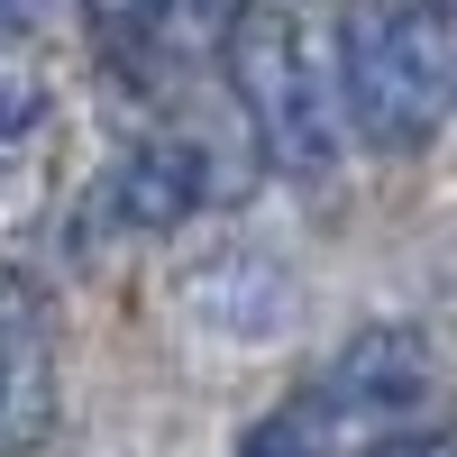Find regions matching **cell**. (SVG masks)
<instances>
[{"label": "cell", "mask_w": 457, "mask_h": 457, "mask_svg": "<svg viewBox=\"0 0 457 457\" xmlns=\"http://www.w3.org/2000/svg\"><path fill=\"white\" fill-rule=\"evenodd\" d=\"M338 73H348V120L366 146H385V156L430 146V129L457 110V19L430 10V0L357 10Z\"/></svg>", "instance_id": "cell-1"}, {"label": "cell", "mask_w": 457, "mask_h": 457, "mask_svg": "<svg viewBox=\"0 0 457 457\" xmlns=\"http://www.w3.org/2000/svg\"><path fill=\"white\" fill-rule=\"evenodd\" d=\"M220 64H228V83H238V110L256 120L265 165L320 183L338 165V92H329L320 46L302 37V19L275 10V0H247V10L228 19V37H220Z\"/></svg>", "instance_id": "cell-2"}, {"label": "cell", "mask_w": 457, "mask_h": 457, "mask_svg": "<svg viewBox=\"0 0 457 457\" xmlns=\"http://www.w3.org/2000/svg\"><path fill=\"white\" fill-rule=\"evenodd\" d=\"M430 375H439V357H430L421 329L411 320H375V329H357L348 348L329 357L312 403L329 411V430H348V421H411V411L430 403Z\"/></svg>", "instance_id": "cell-3"}, {"label": "cell", "mask_w": 457, "mask_h": 457, "mask_svg": "<svg viewBox=\"0 0 457 457\" xmlns=\"http://www.w3.org/2000/svg\"><path fill=\"white\" fill-rule=\"evenodd\" d=\"M55 430V312L28 275H0V457H37Z\"/></svg>", "instance_id": "cell-4"}, {"label": "cell", "mask_w": 457, "mask_h": 457, "mask_svg": "<svg viewBox=\"0 0 457 457\" xmlns=\"http://www.w3.org/2000/svg\"><path fill=\"white\" fill-rule=\"evenodd\" d=\"M211 193V156L193 137H146L110 165V220L120 228H183Z\"/></svg>", "instance_id": "cell-5"}, {"label": "cell", "mask_w": 457, "mask_h": 457, "mask_svg": "<svg viewBox=\"0 0 457 457\" xmlns=\"http://www.w3.org/2000/svg\"><path fill=\"white\" fill-rule=\"evenodd\" d=\"M193 312L220 320L228 338H265V329L293 312V293H284L275 265H256V256H220V265H202V275H193Z\"/></svg>", "instance_id": "cell-6"}, {"label": "cell", "mask_w": 457, "mask_h": 457, "mask_svg": "<svg viewBox=\"0 0 457 457\" xmlns=\"http://www.w3.org/2000/svg\"><path fill=\"white\" fill-rule=\"evenodd\" d=\"M338 430H329V411L312 403V394H293V403H275L265 421L238 439V457H320Z\"/></svg>", "instance_id": "cell-7"}, {"label": "cell", "mask_w": 457, "mask_h": 457, "mask_svg": "<svg viewBox=\"0 0 457 457\" xmlns=\"http://www.w3.org/2000/svg\"><path fill=\"white\" fill-rule=\"evenodd\" d=\"M37 120H46V83H37V64L0 55V146H10V137H28Z\"/></svg>", "instance_id": "cell-8"}, {"label": "cell", "mask_w": 457, "mask_h": 457, "mask_svg": "<svg viewBox=\"0 0 457 457\" xmlns=\"http://www.w3.org/2000/svg\"><path fill=\"white\" fill-rule=\"evenodd\" d=\"M83 10H92V28H101V37H156L174 0H83Z\"/></svg>", "instance_id": "cell-9"}, {"label": "cell", "mask_w": 457, "mask_h": 457, "mask_svg": "<svg viewBox=\"0 0 457 457\" xmlns=\"http://www.w3.org/2000/svg\"><path fill=\"white\" fill-rule=\"evenodd\" d=\"M375 457H457V430H411V439H385Z\"/></svg>", "instance_id": "cell-10"}, {"label": "cell", "mask_w": 457, "mask_h": 457, "mask_svg": "<svg viewBox=\"0 0 457 457\" xmlns=\"http://www.w3.org/2000/svg\"><path fill=\"white\" fill-rule=\"evenodd\" d=\"M238 10H247V0H174L165 19H211V28H228V19H238Z\"/></svg>", "instance_id": "cell-11"}, {"label": "cell", "mask_w": 457, "mask_h": 457, "mask_svg": "<svg viewBox=\"0 0 457 457\" xmlns=\"http://www.w3.org/2000/svg\"><path fill=\"white\" fill-rule=\"evenodd\" d=\"M0 28H10V0H0Z\"/></svg>", "instance_id": "cell-12"}]
</instances>
